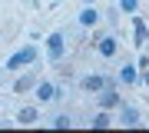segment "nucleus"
Wrapping results in <instances>:
<instances>
[{"instance_id":"obj_1","label":"nucleus","mask_w":149,"mask_h":133,"mask_svg":"<svg viewBox=\"0 0 149 133\" xmlns=\"http://www.w3.org/2000/svg\"><path fill=\"white\" fill-rule=\"evenodd\" d=\"M30 63H37V47H20L17 53L7 57V70H23Z\"/></svg>"},{"instance_id":"obj_2","label":"nucleus","mask_w":149,"mask_h":133,"mask_svg":"<svg viewBox=\"0 0 149 133\" xmlns=\"http://www.w3.org/2000/svg\"><path fill=\"white\" fill-rule=\"evenodd\" d=\"M63 53H66V37L56 30V33H50V37H47V57H50V63H60Z\"/></svg>"},{"instance_id":"obj_3","label":"nucleus","mask_w":149,"mask_h":133,"mask_svg":"<svg viewBox=\"0 0 149 133\" xmlns=\"http://www.w3.org/2000/svg\"><path fill=\"white\" fill-rule=\"evenodd\" d=\"M96 100H100V110H116V106H119V93H116V83L109 80V83L103 87L100 93H96Z\"/></svg>"},{"instance_id":"obj_4","label":"nucleus","mask_w":149,"mask_h":133,"mask_svg":"<svg viewBox=\"0 0 149 133\" xmlns=\"http://www.w3.org/2000/svg\"><path fill=\"white\" fill-rule=\"evenodd\" d=\"M33 96H37L40 103H53L60 96V87H53L50 80H40V83H33Z\"/></svg>"},{"instance_id":"obj_5","label":"nucleus","mask_w":149,"mask_h":133,"mask_svg":"<svg viewBox=\"0 0 149 133\" xmlns=\"http://www.w3.org/2000/svg\"><path fill=\"white\" fill-rule=\"evenodd\" d=\"M116 50H119V40L113 37V33H106V37H100V40H96V53H100V57L113 60V57H116Z\"/></svg>"},{"instance_id":"obj_6","label":"nucleus","mask_w":149,"mask_h":133,"mask_svg":"<svg viewBox=\"0 0 149 133\" xmlns=\"http://www.w3.org/2000/svg\"><path fill=\"white\" fill-rule=\"evenodd\" d=\"M106 83H109V80L103 77V73H86V77L80 80V87H83L86 93H100V90H103Z\"/></svg>"},{"instance_id":"obj_7","label":"nucleus","mask_w":149,"mask_h":133,"mask_svg":"<svg viewBox=\"0 0 149 133\" xmlns=\"http://www.w3.org/2000/svg\"><path fill=\"white\" fill-rule=\"evenodd\" d=\"M146 40H149V27H146V20H139V17H136V20H133V47L143 50Z\"/></svg>"},{"instance_id":"obj_8","label":"nucleus","mask_w":149,"mask_h":133,"mask_svg":"<svg viewBox=\"0 0 149 133\" xmlns=\"http://www.w3.org/2000/svg\"><path fill=\"white\" fill-rule=\"evenodd\" d=\"M116 110H119V117H116L119 127H139V110H133V106H123V103L116 106Z\"/></svg>"},{"instance_id":"obj_9","label":"nucleus","mask_w":149,"mask_h":133,"mask_svg":"<svg viewBox=\"0 0 149 133\" xmlns=\"http://www.w3.org/2000/svg\"><path fill=\"white\" fill-rule=\"evenodd\" d=\"M119 83H126V87L139 83V70H136V63H123V67H119Z\"/></svg>"},{"instance_id":"obj_10","label":"nucleus","mask_w":149,"mask_h":133,"mask_svg":"<svg viewBox=\"0 0 149 133\" xmlns=\"http://www.w3.org/2000/svg\"><path fill=\"white\" fill-rule=\"evenodd\" d=\"M37 120H40V110H37V106H23V110L17 113V123H20V127H33Z\"/></svg>"},{"instance_id":"obj_11","label":"nucleus","mask_w":149,"mask_h":133,"mask_svg":"<svg viewBox=\"0 0 149 133\" xmlns=\"http://www.w3.org/2000/svg\"><path fill=\"white\" fill-rule=\"evenodd\" d=\"M96 23H100V10L93 4H86L83 13H80V27H96Z\"/></svg>"},{"instance_id":"obj_12","label":"nucleus","mask_w":149,"mask_h":133,"mask_svg":"<svg viewBox=\"0 0 149 133\" xmlns=\"http://www.w3.org/2000/svg\"><path fill=\"white\" fill-rule=\"evenodd\" d=\"M33 83H37V77H33V73H23L20 80H13V93H27V90H33Z\"/></svg>"},{"instance_id":"obj_13","label":"nucleus","mask_w":149,"mask_h":133,"mask_svg":"<svg viewBox=\"0 0 149 133\" xmlns=\"http://www.w3.org/2000/svg\"><path fill=\"white\" fill-rule=\"evenodd\" d=\"M109 123H113V117H109V110H100V113H96V117L90 120V127H96V130H106Z\"/></svg>"},{"instance_id":"obj_14","label":"nucleus","mask_w":149,"mask_h":133,"mask_svg":"<svg viewBox=\"0 0 149 133\" xmlns=\"http://www.w3.org/2000/svg\"><path fill=\"white\" fill-rule=\"evenodd\" d=\"M50 127H53V130H70L73 120H70V113H56V117L50 120Z\"/></svg>"},{"instance_id":"obj_15","label":"nucleus","mask_w":149,"mask_h":133,"mask_svg":"<svg viewBox=\"0 0 149 133\" xmlns=\"http://www.w3.org/2000/svg\"><path fill=\"white\" fill-rule=\"evenodd\" d=\"M119 10L123 13H136L139 10V0H119Z\"/></svg>"},{"instance_id":"obj_16","label":"nucleus","mask_w":149,"mask_h":133,"mask_svg":"<svg viewBox=\"0 0 149 133\" xmlns=\"http://www.w3.org/2000/svg\"><path fill=\"white\" fill-rule=\"evenodd\" d=\"M146 67H149V53H143V57H139V63H136V70H139V73H143Z\"/></svg>"},{"instance_id":"obj_17","label":"nucleus","mask_w":149,"mask_h":133,"mask_svg":"<svg viewBox=\"0 0 149 133\" xmlns=\"http://www.w3.org/2000/svg\"><path fill=\"white\" fill-rule=\"evenodd\" d=\"M139 80H143V83H146V87H149V67H146V70H143V73H139Z\"/></svg>"},{"instance_id":"obj_18","label":"nucleus","mask_w":149,"mask_h":133,"mask_svg":"<svg viewBox=\"0 0 149 133\" xmlns=\"http://www.w3.org/2000/svg\"><path fill=\"white\" fill-rule=\"evenodd\" d=\"M86 4H93V0H86Z\"/></svg>"}]
</instances>
